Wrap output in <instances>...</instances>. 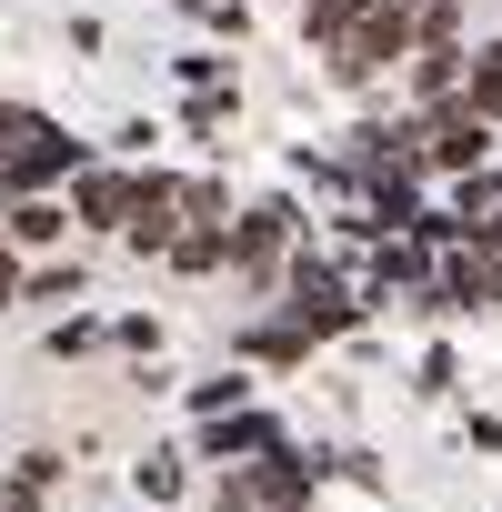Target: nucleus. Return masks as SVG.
<instances>
[{
	"mask_svg": "<svg viewBox=\"0 0 502 512\" xmlns=\"http://www.w3.org/2000/svg\"><path fill=\"white\" fill-rule=\"evenodd\" d=\"M211 512H262V502H251L241 482H221V492H211Z\"/></svg>",
	"mask_w": 502,
	"mask_h": 512,
	"instance_id": "a878e982",
	"label": "nucleus"
},
{
	"mask_svg": "<svg viewBox=\"0 0 502 512\" xmlns=\"http://www.w3.org/2000/svg\"><path fill=\"white\" fill-rule=\"evenodd\" d=\"M452 382H462V362H452V352H442V342H432V352H422V392H432V402H442V392H452Z\"/></svg>",
	"mask_w": 502,
	"mask_h": 512,
	"instance_id": "5701e85b",
	"label": "nucleus"
},
{
	"mask_svg": "<svg viewBox=\"0 0 502 512\" xmlns=\"http://www.w3.org/2000/svg\"><path fill=\"white\" fill-rule=\"evenodd\" d=\"M171 272H191V282H201V272H231V221H191V231L171 241Z\"/></svg>",
	"mask_w": 502,
	"mask_h": 512,
	"instance_id": "ddd939ff",
	"label": "nucleus"
},
{
	"mask_svg": "<svg viewBox=\"0 0 502 512\" xmlns=\"http://www.w3.org/2000/svg\"><path fill=\"white\" fill-rule=\"evenodd\" d=\"M422 41H462V0H422Z\"/></svg>",
	"mask_w": 502,
	"mask_h": 512,
	"instance_id": "4be33fe9",
	"label": "nucleus"
},
{
	"mask_svg": "<svg viewBox=\"0 0 502 512\" xmlns=\"http://www.w3.org/2000/svg\"><path fill=\"white\" fill-rule=\"evenodd\" d=\"M241 362H272V372H292V362H312V332L272 312V322H251V332H241Z\"/></svg>",
	"mask_w": 502,
	"mask_h": 512,
	"instance_id": "9b49d317",
	"label": "nucleus"
},
{
	"mask_svg": "<svg viewBox=\"0 0 502 512\" xmlns=\"http://www.w3.org/2000/svg\"><path fill=\"white\" fill-rule=\"evenodd\" d=\"M141 181H151V171H131V161H91V171L71 181V221L121 241V231H131V211H141Z\"/></svg>",
	"mask_w": 502,
	"mask_h": 512,
	"instance_id": "0eeeda50",
	"label": "nucleus"
},
{
	"mask_svg": "<svg viewBox=\"0 0 502 512\" xmlns=\"http://www.w3.org/2000/svg\"><path fill=\"white\" fill-rule=\"evenodd\" d=\"M462 442H472V452H502V422H492V412H462Z\"/></svg>",
	"mask_w": 502,
	"mask_h": 512,
	"instance_id": "393cba45",
	"label": "nucleus"
},
{
	"mask_svg": "<svg viewBox=\"0 0 502 512\" xmlns=\"http://www.w3.org/2000/svg\"><path fill=\"white\" fill-rule=\"evenodd\" d=\"M412 51H422V11H412V0H382V11H372L352 41H332V51H322V71H332L342 91H372V81H392Z\"/></svg>",
	"mask_w": 502,
	"mask_h": 512,
	"instance_id": "f257e3e1",
	"label": "nucleus"
},
{
	"mask_svg": "<svg viewBox=\"0 0 502 512\" xmlns=\"http://www.w3.org/2000/svg\"><path fill=\"white\" fill-rule=\"evenodd\" d=\"M272 442H292V432H282V412H262V402H241V412H211V422H191V462H221V472L262 462Z\"/></svg>",
	"mask_w": 502,
	"mask_h": 512,
	"instance_id": "423d86ee",
	"label": "nucleus"
},
{
	"mask_svg": "<svg viewBox=\"0 0 502 512\" xmlns=\"http://www.w3.org/2000/svg\"><path fill=\"white\" fill-rule=\"evenodd\" d=\"M181 482H191V462H181V452H141V462H131V492H141L151 512H161V502H181Z\"/></svg>",
	"mask_w": 502,
	"mask_h": 512,
	"instance_id": "dca6fc26",
	"label": "nucleus"
},
{
	"mask_svg": "<svg viewBox=\"0 0 502 512\" xmlns=\"http://www.w3.org/2000/svg\"><path fill=\"white\" fill-rule=\"evenodd\" d=\"M422 151H432V181H472V171H492V161H502V121H482V111H472V91L422 101Z\"/></svg>",
	"mask_w": 502,
	"mask_h": 512,
	"instance_id": "7ed1b4c3",
	"label": "nucleus"
},
{
	"mask_svg": "<svg viewBox=\"0 0 502 512\" xmlns=\"http://www.w3.org/2000/svg\"><path fill=\"white\" fill-rule=\"evenodd\" d=\"M462 91H472V111H482V121H502V41H472V71H462Z\"/></svg>",
	"mask_w": 502,
	"mask_h": 512,
	"instance_id": "f3484780",
	"label": "nucleus"
},
{
	"mask_svg": "<svg viewBox=\"0 0 502 512\" xmlns=\"http://www.w3.org/2000/svg\"><path fill=\"white\" fill-rule=\"evenodd\" d=\"M81 292H91L81 251H41V262H31V292H21V302H81Z\"/></svg>",
	"mask_w": 502,
	"mask_h": 512,
	"instance_id": "4468645a",
	"label": "nucleus"
},
{
	"mask_svg": "<svg viewBox=\"0 0 502 512\" xmlns=\"http://www.w3.org/2000/svg\"><path fill=\"white\" fill-rule=\"evenodd\" d=\"M462 71H472V51H462V41H422V51L402 61V81H412V111H422V101H452V91H462Z\"/></svg>",
	"mask_w": 502,
	"mask_h": 512,
	"instance_id": "1a4fd4ad",
	"label": "nucleus"
},
{
	"mask_svg": "<svg viewBox=\"0 0 502 512\" xmlns=\"http://www.w3.org/2000/svg\"><path fill=\"white\" fill-rule=\"evenodd\" d=\"M302 211L272 191V201H251V211H231V282H251V292H282V272H292V251H302Z\"/></svg>",
	"mask_w": 502,
	"mask_h": 512,
	"instance_id": "f03ea898",
	"label": "nucleus"
},
{
	"mask_svg": "<svg viewBox=\"0 0 502 512\" xmlns=\"http://www.w3.org/2000/svg\"><path fill=\"white\" fill-rule=\"evenodd\" d=\"M41 352H51V362H91V352H111V322H101V312H61Z\"/></svg>",
	"mask_w": 502,
	"mask_h": 512,
	"instance_id": "2eb2a0df",
	"label": "nucleus"
},
{
	"mask_svg": "<svg viewBox=\"0 0 502 512\" xmlns=\"http://www.w3.org/2000/svg\"><path fill=\"white\" fill-rule=\"evenodd\" d=\"M412 11H422V0H412Z\"/></svg>",
	"mask_w": 502,
	"mask_h": 512,
	"instance_id": "bb28decb",
	"label": "nucleus"
},
{
	"mask_svg": "<svg viewBox=\"0 0 502 512\" xmlns=\"http://www.w3.org/2000/svg\"><path fill=\"white\" fill-rule=\"evenodd\" d=\"M141 512H151V502H141Z\"/></svg>",
	"mask_w": 502,
	"mask_h": 512,
	"instance_id": "cd10ccee",
	"label": "nucleus"
},
{
	"mask_svg": "<svg viewBox=\"0 0 502 512\" xmlns=\"http://www.w3.org/2000/svg\"><path fill=\"white\" fill-rule=\"evenodd\" d=\"M181 21H191V31H211V41H231V51H241V31H251L241 0H181Z\"/></svg>",
	"mask_w": 502,
	"mask_h": 512,
	"instance_id": "a211bd4d",
	"label": "nucleus"
},
{
	"mask_svg": "<svg viewBox=\"0 0 502 512\" xmlns=\"http://www.w3.org/2000/svg\"><path fill=\"white\" fill-rule=\"evenodd\" d=\"M81 221H71V201L61 191H31V201H11V251H61Z\"/></svg>",
	"mask_w": 502,
	"mask_h": 512,
	"instance_id": "9d476101",
	"label": "nucleus"
},
{
	"mask_svg": "<svg viewBox=\"0 0 502 512\" xmlns=\"http://www.w3.org/2000/svg\"><path fill=\"white\" fill-rule=\"evenodd\" d=\"M111 352H131V362H161V322H151V312H121V322H111Z\"/></svg>",
	"mask_w": 502,
	"mask_h": 512,
	"instance_id": "412c9836",
	"label": "nucleus"
},
{
	"mask_svg": "<svg viewBox=\"0 0 502 512\" xmlns=\"http://www.w3.org/2000/svg\"><path fill=\"white\" fill-rule=\"evenodd\" d=\"M91 171V141H71L61 121H41L11 161H0V191H11V201H31V191H61V181H81Z\"/></svg>",
	"mask_w": 502,
	"mask_h": 512,
	"instance_id": "39448f33",
	"label": "nucleus"
},
{
	"mask_svg": "<svg viewBox=\"0 0 502 512\" xmlns=\"http://www.w3.org/2000/svg\"><path fill=\"white\" fill-rule=\"evenodd\" d=\"M251 402V372H211V382H191V422H211V412H241Z\"/></svg>",
	"mask_w": 502,
	"mask_h": 512,
	"instance_id": "6ab92c4d",
	"label": "nucleus"
},
{
	"mask_svg": "<svg viewBox=\"0 0 502 512\" xmlns=\"http://www.w3.org/2000/svg\"><path fill=\"white\" fill-rule=\"evenodd\" d=\"M21 292H31V262H21V251H11V241H0V312H11Z\"/></svg>",
	"mask_w": 502,
	"mask_h": 512,
	"instance_id": "b1692460",
	"label": "nucleus"
},
{
	"mask_svg": "<svg viewBox=\"0 0 502 512\" xmlns=\"http://www.w3.org/2000/svg\"><path fill=\"white\" fill-rule=\"evenodd\" d=\"M181 231H191V191H181L171 171H151V181H141V211H131V231H121V251H131V262H171Z\"/></svg>",
	"mask_w": 502,
	"mask_h": 512,
	"instance_id": "6e6552de",
	"label": "nucleus"
},
{
	"mask_svg": "<svg viewBox=\"0 0 502 512\" xmlns=\"http://www.w3.org/2000/svg\"><path fill=\"white\" fill-rule=\"evenodd\" d=\"M372 11H382V0H302V41H312V51H332V41H352Z\"/></svg>",
	"mask_w": 502,
	"mask_h": 512,
	"instance_id": "f8f14e48",
	"label": "nucleus"
},
{
	"mask_svg": "<svg viewBox=\"0 0 502 512\" xmlns=\"http://www.w3.org/2000/svg\"><path fill=\"white\" fill-rule=\"evenodd\" d=\"M171 81H181V91H231V51H181Z\"/></svg>",
	"mask_w": 502,
	"mask_h": 512,
	"instance_id": "aec40b11",
	"label": "nucleus"
},
{
	"mask_svg": "<svg viewBox=\"0 0 502 512\" xmlns=\"http://www.w3.org/2000/svg\"><path fill=\"white\" fill-rule=\"evenodd\" d=\"M221 482H241L262 512H312V492H322V452H302V442H272L262 462H241V472H221Z\"/></svg>",
	"mask_w": 502,
	"mask_h": 512,
	"instance_id": "20e7f679",
	"label": "nucleus"
}]
</instances>
